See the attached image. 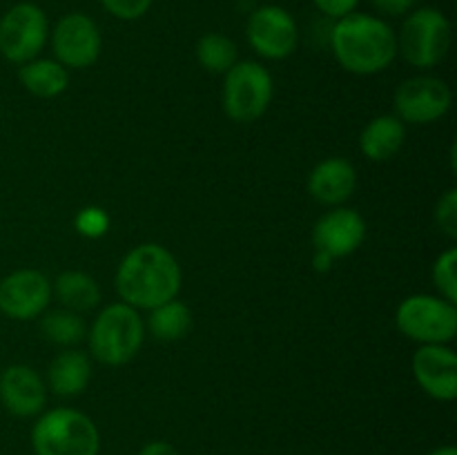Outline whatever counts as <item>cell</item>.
Here are the masks:
<instances>
[{"instance_id":"30bf717a","label":"cell","mask_w":457,"mask_h":455,"mask_svg":"<svg viewBox=\"0 0 457 455\" xmlns=\"http://www.w3.org/2000/svg\"><path fill=\"white\" fill-rule=\"evenodd\" d=\"M451 107V89L445 80L418 76L402 83L395 92L397 119L406 123L427 125L440 120Z\"/></svg>"},{"instance_id":"9a60e30c","label":"cell","mask_w":457,"mask_h":455,"mask_svg":"<svg viewBox=\"0 0 457 455\" xmlns=\"http://www.w3.org/2000/svg\"><path fill=\"white\" fill-rule=\"evenodd\" d=\"M45 384L29 366H9L0 375V401L16 418L38 415L45 406Z\"/></svg>"},{"instance_id":"52a82bcc","label":"cell","mask_w":457,"mask_h":455,"mask_svg":"<svg viewBox=\"0 0 457 455\" xmlns=\"http://www.w3.org/2000/svg\"><path fill=\"white\" fill-rule=\"evenodd\" d=\"M395 324L409 339L424 343H446L455 337V303L431 294H413L397 308Z\"/></svg>"},{"instance_id":"f1b7e54d","label":"cell","mask_w":457,"mask_h":455,"mask_svg":"<svg viewBox=\"0 0 457 455\" xmlns=\"http://www.w3.org/2000/svg\"><path fill=\"white\" fill-rule=\"evenodd\" d=\"M373 3V7L378 9L379 13H384V16H406V13L413 12L415 7V0H370Z\"/></svg>"},{"instance_id":"5bb4252c","label":"cell","mask_w":457,"mask_h":455,"mask_svg":"<svg viewBox=\"0 0 457 455\" xmlns=\"http://www.w3.org/2000/svg\"><path fill=\"white\" fill-rule=\"evenodd\" d=\"M366 236V223L360 212L337 208L326 212L312 230L315 250L330 254L333 259L355 252Z\"/></svg>"},{"instance_id":"484cf974","label":"cell","mask_w":457,"mask_h":455,"mask_svg":"<svg viewBox=\"0 0 457 455\" xmlns=\"http://www.w3.org/2000/svg\"><path fill=\"white\" fill-rule=\"evenodd\" d=\"M436 221L449 239H457V190H449L437 201Z\"/></svg>"},{"instance_id":"603a6c76","label":"cell","mask_w":457,"mask_h":455,"mask_svg":"<svg viewBox=\"0 0 457 455\" xmlns=\"http://www.w3.org/2000/svg\"><path fill=\"white\" fill-rule=\"evenodd\" d=\"M40 330L49 342L58 346H71L85 337V321L80 319L79 312L54 310L40 319Z\"/></svg>"},{"instance_id":"7a4b0ae2","label":"cell","mask_w":457,"mask_h":455,"mask_svg":"<svg viewBox=\"0 0 457 455\" xmlns=\"http://www.w3.org/2000/svg\"><path fill=\"white\" fill-rule=\"evenodd\" d=\"M330 45L339 65L360 76L386 70L397 54V36L386 21L357 12L335 22Z\"/></svg>"},{"instance_id":"ffe728a7","label":"cell","mask_w":457,"mask_h":455,"mask_svg":"<svg viewBox=\"0 0 457 455\" xmlns=\"http://www.w3.org/2000/svg\"><path fill=\"white\" fill-rule=\"evenodd\" d=\"M56 297L65 306V310L71 312H85L92 310L101 299V290H98L96 281L89 275L79 270L62 272L56 279Z\"/></svg>"},{"instance_id":"8fae6325","label":"cell","mask_w":457,"mask_h":455,"mask_svg":"<svg viewBox=\"0 0 457 455\" xmlns=\"http://www.w3.org/2000/svg\"><path fill=\"white\" fill-rule=\"evenodd\" d=\"M52 47L62 67H89L101 54V31L85 13H67L54 27Z\"/></svg>"},{"instance_id":"7c38bea8","label":"cell","mask_w":457,"mask_h":455,"mask_svg":"<svg viewBox=\"0 0 457 455\" xmlns=\"http://www.w3.org/2000/svg\"><path fill=\"white\" fill-rule=\"evenodd\" d=\"M52 285L38 270H16L0 281V312L18 321L34 319L47 308Z\"/></svg>"},{"instance_id":"7402d4cb","label":"cell","mask_w":457,"mask_h":455,"mask_svg":"<svg viewBox=\"0 0 457 455\" xmlns=\"http://www.w3.org/2000/svg\"><path fill=\"white\" fill-rule=\"evenodd\" d=\"M196 58L204 70L226 74L237 62V45L223 34H205L196 43Z\"/></svg>"},{"instance_id":"d6986e66","label":"cell","mask_w":457,"mask_h":455,"mask_svg":"<svg viewBox=\"0 0 457 455\" xmlns=\"http://www.w3.org/2000/svg\"><path fill=\"white\" fill-rule=\"evenodd\" d=\"M18 76L25 89L40 98L58 96L70 83L67 70L58 61H29L21 67Z\"/></svg>"},{"instance_id":"44dd1931","label":"cell","mask_w":457,"mask_h":455,"mask_svg":"<svg viewBox=\"0 0 457 455\" xmlns=\"http://www.w3.org/2000/svg\"><path fill=\"white\" fill-rule=\"evenodd\" d=\"M192 326V312L186 303L170 299L161 306L152 308L150 315V330L161 342H177L186 337V333Z\"/></svg>"},{"instance_id":"d4e9b609","label":"cell","mask_w":457,"mask_h":455,"mask_svg":"<svg viewBox=\"0 0 457 455\" xmlns=\"http://www.w3.org/2000/svg\"><path fill=\"white\" fill-rule=\"evenodd\" d=\"M74 226L83 236L98 239V236H103L110 230V217H107L105 210L101 208H85L76 214Z\"/></svg>"},{"instance_id":"4316f807","label":"cell","mask_w":457,"mask_h":455,"mask_svg":"<svg viewBox=\"0 0 457 455\" xmlns=\"http://www.w3.org/2000/svg\"><path fill=\"white\" fill-rule=\"evenodd\" d=\"M98 3L120 21H137V18L145 16L152 0H98Z\"/></svg>"},{"instance_id":"5b68a950","label":"cell","mask_w":457,"mask_h":455,"mask_svg":"<svg viewBox=\"0 0 457 455\" xmlns=\"http://www.w3.org/2000/svg\"><path fill=\"white\" fill-rule=\"evenodd\" d=\"M451 47V22L440 9L420 7L406 13L397 36V52L420 70L436 67L445 61Z\"/></svg>"},{"instance_id":"1f68e13d","label":"cell","mask_w":457,"mask_h":455,"mask_svg":"<svg viewBox=\"0 0 457 455\" xmlns=\"http://www.w3.org/2000/svg\"><path fill=\"white\" fill-rule=\"evenodd\" d=\"M428 455H457V449L455 446H440V449L431 451Z\"/></svg>"},{"instance_id":"9c48e42d","label":"cell","mask_w":457,"mask_h":455,"mask_svg":"<svg viewBox=\"0 0 457 455\" xmlns=\"http://www.w3.org/2000/svg\"><path fill=\"white\" fill-rule=\"evenodd\" d=\"M245 34L254 52L270 61H281L297 49V22L279 4H263L254 9L245 25Z\"/></svg>"},{"instance_id":"f546056e","label":"cell","mask_w":457,"mask_h":455,"mask_svg":"<svg viewBox=\"0 0 457 455\" xmlns=\"http://www.w3.org/2000/svg\"><path fill=\"white\" fill-rule=\"evenodd\" d=\"M138 455H179V451L168 442H150L138 451Z\"/></svg>"},{"instance_id":"4dcf8cb0","label":"cell","mask_w":457,"mask_h":455,"mask_svg":"<svg viewBox=\"0 0 457 455\" xmlns=\"http://www.w3.org/2000/svg\"><path fill=\"white\" fill-rule=\"evenodd\" d=\"M330 263H333V257H330V254L315 250V259H312V266H315V270L326 272L330 268Z\"/></svg>"},{"instance_id":"8992f818","label":"cell","mask_w":457,"mask_h":455,"mask_svg":"<svg viewBox=\"0 0 457 455\" xmlns=\"http://www.w3.org/2000/svg\"><path fill=\"white\" fill-rule=\"evenodd\" d=\"M272 101L270 71L254 61L235 62L226 71L223 110L237 123H253Z\"/></svg>"},{"instance_id":"83f0119b","label":"cell","mask_w":457,"mask_h":455,"mask_svg":"<svg viewBox=\"0 0 457 455\" xmlns=\"http://www.w3.org/2000/svg\"><path fill=\"white\" fill-rule=\"evenodd\" d=\"M312 3H315V7L320 9L324 16L339 21V18H344V16H348V13L355 12V7L360 0H312Z\"/></svg>"},{"instance_id":"ac0fdd59","label":"cell","mask_w":457,"mask_h":455,"mask_svg":"<svg viewBox=\"0 0 457 455\" xmlns=\"http://www.w3.org/2000/svg\"><path fill=\"white\" fill-rule=\"evenodd\" d=\"M92 377L89 357L80 351H65L49 366V386L56 395L74 397L87 388Z\"/></svg>"},{"instance_id":"cb8c5ba5","label":"cell","mask_w":457,"mask_h":455,"mask_svg":"<svg viewBox=\"0 0 457 455\" xmlns=\"http://www.w3.org/2000/svg\"><path fill=\"white\" fill-rule=\"evenodd\" d=\"M455 263H457V250L451 248L437 257L436 266H433V281L436 288L440 290L442 299L455 303L457 302V275H455Z\"/></svg>"},{"instance_id":"e0dca14e","label":"cell","mask_w":457,"mask_h":455,"mask_svg":"<svg viewBox=\"0 0 457 455\" xmlns=\"http://www.w3.org/2000/svg\"><path fill=\"white\" fill-rule=\"evenodd\" d=\"M404 138V123L397 116H378L361 132V154L369 156L370 161H388L402 150Z\"/></svg>"},{"instance_id":"ba28073f","label":"cell","mask_w":457,"mask_h":455,"mask_svg":"<svg viewBox=\"0 0 457 455\" xmlns=\"http://www.w3.org/2000/svg\"><path fill=\"white\" fill-rule=\"evenodd\" d=\"M47 43V16L34 3H18L0 18V54L12 62L34 61Z\"/></svg>"},{"instance_id":"277c9868","label":"cell","mask_w":457,"mask_h":455,"mask_svg":"<svg viewBox=\"0 0 457 455\" xmlns=\"http://www.w3.org/2000/svg\"><path fill=\"white\" fill-rule=\"evenodd\" d=\"M145 326L137 308L128 303H112L94 321L89 330V351L107 366L128 364L138 352Z\"/></svg>"},{"instance_id":"4fadbf2b","label":"cell","mask_w":457,"mask_h":455,"mask_svg":"<svg viewBox=\"0 0 457 455\" xmlns=\"http://www.w3.org/2000/svg\"><path fill=\"white\" fill-rule=\"evenodd\" d=\"M413 375L427 395L451 401L457 395V357L445 343L422 346L413 357Z\"/></svg>"},{"instance_id":"6da1fadb","label":"cell","mask_w":457,"mask_h":455,"mask_svg":"<svg viewBox=\"0 0 457 455\" xmlns=\"http://www.w3.org/2000/svg\"><path fill=\"white\" fill-rule=\"evenodd\" d=\"M181 288V268L172 252L159 244H143L125 254L116 272V290L132 308H152L170 302Z\"/></svg>"},{"instance_id":"3957f363","label":"cell","mask_w":457,"mask_h":455,"mask_svg":"<svg viewBox=\"0 0 457 455\" xmlns=\"http://www.w3.org/2000/svg\"><path fill=\"white\" fill-rule=\"evenodd\" d=\"M31 444L36 455H98L101 437L85 413L54 409L34 424Z\"/></svg>"},{"instance_id":"2e32d148","label":"cell","mask_w":457,"mask_h":455,"mask_svg":"<svg viewBox=\"0 0 457 455\" xmlns=\"http://www.w3.org/2000/svg\"><path fill=\"white\" fill-rule=\"evenodd\" d=\"M357 174L351 161L333 159L321 161L308 177V192L324 205L344 203L355 192Z\"/></svg>"}]
</instances>
